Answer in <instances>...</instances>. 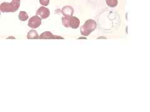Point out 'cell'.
<instances>
[{
  "mask_svg": "<svg viewBox=\"0 0 150 112\" xmlns=\"http://www.w3.org/2000/svg\"><path fill=\"white\" fill-rule=\"evenodd\" d=\"M96 27H97V23L95 20H87L80 29L81 35L83 36H88L90 34L96 29Z\"/></svg>",
  "mask_w": 150,
  "mask_h": 112,
  "instance_id": "cell-1",
  "label": "cell"
},
{
  "mask_svg": "<svg viewBox=\"0 0 150 112\" xmlns=\"http://www.w3.org/2000/svg\"><path fill=\"white\" fill-rule=\"evenodd\" d=\"M20 6V1H13L11 3L3 2L0 5V11L3 13H15Z\"/></svg>",
  "mask_w": 150,
  "mask_h": 112,
  "instance_id": "cell-2",
  "label": "cell"
},
{
  "mask_svg": "<svg viewBox=\"0 0 150 112\" xmlns=\"http://www.w3.org/2000/svg\"><path fill=\"white\" fill-rule=\"evenodd\" d=\"M62 24L65 28H71L77 29L80 24L79 19L75 16H63L62 18Z\"/></svg>",
  "mask_w": 150,
  "mask_h": 112,
  "instance_id": "cell-3",
  "label": "cell"
},
{
  "mask_svg": "<svg viewBox=\"0 0 150 112\" xmlns=\"http://www.w3.org/2000/svg\"><path fill=\"white\" fill-rule=\"evenodd\" d=\"M41 19H42L38 15L33 16L29 19L28 25L29 28H31L33 29L37 28L41 25Z\"/></svg>",
  "mask_w": 150,
  "mask_h": 112,
  "instance_id": "cell-4",
  "label": "cell"
},
{
  "mask_svg": "<svg viewBox=\"0 0 150 112\" xmlns=\"http://www.w3.org/2000/svg\"><path fill=\"white\" fill-rule=\"evenodd\" d=\"M50 15V11L48 8H45L44 6L40 7L36 11V15L40 16L41 19L48 18Z\"/></svg>",
  "mask_w": 150,
  "mask_h": 112,
  "instance_id": "cell-5",
  "label": "cell"
},
{
  "mask_svg": "<svg viewBox=\"0 0 150 112\" xmlns=\"http://www.w3.org/2000/svg\"><path fill=\"white\" fill-rule=\"evenodd\" d=\"M39 39H63V37L61 36H55L53 35V34L49 32V31H46L43 32L41 35L38 36Z\"/></svg>",
  "mask_w": 150,
  "mask_h": 112,
  "instance_id": "cell-6",
  "label": "cell"
},
{
  "mask_svg": "<svg viewBox=\"0 0 150 112\" xmlns=\"http://www.w3.org/2000/svg\"><path fill=\"white\" fill-rule=\"evenodd\" d=\"M60 11L64 16H72L74 13V9L70 6H65Z\"/></svg>",
  "mask_w": 150,
  "mask_h": 112,
  "instance_id": "cell-7",
  "label": "cell"
},
{
  "mask_svg": "<svg viewBox=\"0 0 150 112\" xmlns=\"http://www.w3.org/2000/svg\"><path fill=\"white\" fill-rule=\"evenodd\" d=\"M27 38L29 39H38V34L36 30L34 29L30 30L28 33Z\"/></svg>",
  "mask_w": 150,
  "mask_h": 112,
  "instance_id": "cell-8",
  "label": "cell"
},
{
  "mask_svg": "<svg viewBox=\"0 0 150 112\" xmlns=\"http://www.w3.org/2000/svg\"><path fill=\"white\" fill-rule=\"evenodd\" d=\"M28 15L25 11H20L18 15V18L21 21H26L28 19Z\"/></svg>",
  "mask_w": 150,
  "mask_h": 112,
  "instance_id": "cell-9",
  "label": "cell"
},
{
  "mask_svg": "<svg viewBox=\"0 0 150 112\" xmlns=\"http://www.w3.org/2000/svg\"><path fill=\"white\" fill-rule=\"evenodd\" d=\"M106 5L110 8H115L118 5V0H106Z\"/></svg>",
  "mask_w": 150,
  "mask_h": 112,
  "instance_id": "cell-10",
  "label": "cell"
},
{
  "mask_svg": "<svg viewBox=\"0 0 150 112\" xmlns=\"http://www.w3.org/2000/svg\"><path fill=\"white\" fill-rule=\"evenodd\" d=\"M40 4L43 6H47L49 4V0H39Z\"/></svg>",
  "mask_w": 150,
  "mask_h": 112,
  "instance_id": "cell-11",
  "label": "cell"
},
{
  "mask_svg": "<svg viewBox=\"0 0 150 112\" xmlns=\"http://www.w3.org/2000/svg\"><path fill=\"white\" fill-rule=\"evenodd\" d=\"M14 1H20L21 0H14Z\"/></svg>",
  "mask_w": 150,
  "mask_h": 112,
  "instance_id": "cell-12",
  "label": "cell"
},
{
  "mask_svg": "<svg viewBox=\"0 0 150 112\" xmlns=\"http://www.w3.org/2000/svg\"><path fill=\"white\" fill-rule=\"evenodd\" d=\"M0 15H1V13H0Z\"/></svg>",
  "mask_w": 150,
  "mask_h": 112,
  "instance_id": "cell-13",
  "label": "cell"
}]
</instances>
